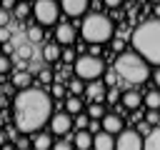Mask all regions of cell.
<instances>
[{
    "label": "cell",
    "mask_w": 160,
    "mask_h": 150,
    "mask_svg": "<svg viewBox=\"0 0 160 150\" xmlns=\"http://www.w3.org/2000/svg\"><path fill=\"white\" fill-rule=\"evenodd\" d=\"M70 92L80 98V95H82V82H80V80H72V82H70Z\"/></svg>",
    "instance_id": "obj_29"
},
{
    "label": "cell",
    "mask_w": 160,
    "mask_h": 150,
    "mask_svg": "<svg viewBox=\"0 0 160 150\" xmlns=\"http://www.w3.org/2000/svg\"><path fill=\"white\" fill-rule=\"evenodd\" d=\"M88 92L92 95V100L98 102V100H102V95H105V85L102 82H98V80H92L90 82V88H88Z\"/></svg>",
    "instance_id": "obj_20"
},
{
    "label": "cell",
    "mask_w": 160,
    "mask_h": 150,
    "mask_svg": "<svg viewBox=\"0 0 160 150\" xmlns=\"http://www.w3.org/2000/svg\"><path fill=\"white\" fill-rule=\"evenodd\" d=\"M10 38H12L10 30L8 28H0V42H10Z\"/></svg>",
    "instance_id": "obj_34"
},
{
    "label": "cell",
    "mask_w": 160,
    "mask_h": 150,
    "mask_svg": "<svg viewBox=\"0 0 160 150\" xmlns=\"http://www.w3.org/2000/svg\"><path fill=\"white\" fill-rule=\"evenodd\" d=\"M132 50L150 65H160V18L145 20L132 30Z\"/></svg>",
    "instance_id": "obj_2"
},
{
    "label": "cell",
    "mask_w": 160,
    "mask_h": 150,
    "mask_svg": "<svg viewBox=\"0 0 160 150\" xmlns=\"http://www.w3.org/2000/svg\"><path fill=\"white\" fill-rule=\"evenodd\" d=\"M0 150H12V145H2V148H0Z\"/></svg>",
    "instance_id": "obj_41"
},
{
    "label": "cell",
    "mask_w": 160,
    "mask_h": 150,
    "mask_svg": "<svg viewBox=\"0 0 160 150\" xmlns=\"http://www.w3.org/2000/svg\"><path fill=\"white\" fill-rule=\"evenodd\" d=\"M55 40H58L60 45H70V42H75V28L68 25V22H60L58 30H55Z\"/></svg>",
    "instance_id": "obj_10"
},
{
    "label": "cell",
    "mask_w": 160,
    "mask_h": 150,
    "mask_svg": "<svg viewBox=\"0 0 160 150\" xmlns=\"http://www.w3.org/2000/svg\"><path fill=\"white\" fill-rule=\"evenodd\" d=\"M15 52H18V60H22V62H25V60H28V58L32 55V50H30V45H20V48H18Z\"/></svg>",
    "instance_id": "obj_25"
},
{
    "label": "cell",
    "mask_w": 160,
    "mask_h": 150,
    "mask_svg": "<svg viewBox=\"0 0 160 150\" xmlns=\"http://www.w3.org/2000/svg\"><path fill=\"white\" fill-rule=\"evenodd\" d=\"M32 150H52V138L48 132H32Z\"/></svg>",
    "instance_id": "obj_13"
},
{
    "label": "cell",
    "mask_w": 160,
    "mask_h": 150,
    "mask_svg": "<svg viewBox=\"0 0 160 150\" xmlns=\"http://www.w3.org/2000/svg\"><path fill=\"white\" fill-rule=\"evenodd\" d=\"M18 2H28V0H18Z\"/></svg>",
    "instance_id": "obj_42"
},
{
    "label": "cell",
    "mask_w": 160,
    "mask_h": 150,
    "mask_svg": "<svg viewBox=\"0 0 160 150\" xmlns=\"http://www.w3.org/2000/svg\"><path fill=\"white\" fill-rule=\"evenodd\" d=\"M10 68H12L10 58H8V55H0V75H2V72H10Z\"/></svg>",
    "instance_id": "obj_28"
},
{
    "label": "cell",
    "mask_w": 160,
    "mask_h": 150,
    "mask_svg": "<svg viewBox=\"0 0 160 150\" xmlns=\"http://www.w3.org/2000/svg\"><path fill=\"white\" fill-rule=\"evenodd\" d=\"M60 5H62V10H65L68 15H72V18H80V15L88 10L90 0H60Z\"/></svg>",
    "instance_id": "obj_9"
},
{
    "label": "cell",
    "mask_w": 160,
    "mask_h": 150,
    "mask_svg": "<svg viewBox=\"0 0 160 150\" xmlns=\"http://www.w3.org/2000/svg\"><path fill=\"white\" fill-rule=\"evenodd\" d=\"M38 75H40V82H45V85L52 82V72H50V70H40Z\"/></svg>",
    "instance_id": "obj_30"
},
{
    "label": "cell",
    "mask_w": 160,
    "mask_h": 150,
    "mask_svg": "<svg viewBox=\"0 0 160 150\" xmlns=\"http://www.w3.org/2000/svg\"><path fill=\"white\" fill-rule=\"evenodd\" d=\"M32 15H35L38 25H55L60 18V5L55 0H35Z\"/></svg>",
    "instance_id": "obj_6"
},
{
    "label": "cell",
    "mask_w": 160,
    "mask_h": 150,
    "mask_svg": "<svg viewBox=\"0 0 160 150\" xmlns=\"http://www.w3.org/2000/svg\"><path fill=\"white\" fill-rule=\"evenodd\" d=\"M92 148H95V150H115V138L102 130V132L92 135Z\"/></svg>",
    "instance_id": "obj_12"
},
{
    "label": "cell",
    "mask_w": 160,
    "mask_h": 150,
    "mask_svg": "<svg viewBox=\"0 0 160 150\" xmlns=\"http://www.w3.org/2000/svg\"><path fill=\"white\" fill-rule=\"evenodd\" d=\"M120 2H122V0H105V5H108V8H118Z\"/></svg>",
    "instance_id": "obj_37"
},
{
    "label": "cell",
    "mask_w": 160,
    "mask_h": 150,
    "mask_svg": "<svg viewBox=\"0 0 160 150\" xmlns=\"http://www.w3.org/2000/svg\"><path fill=\"white\" fill-rule=\"evenodd\" d=\"M70 128H72L70 112H55V115H50V130H52V132L65 135V132H70Z\"/></svg>",
    "instance_id": "obj_8"
},
{
    "label": "cell",
    "mask_w": 160,
    "mask_h": 150,
    "mask_svg": "<svg viewBox=\"0 0 160 150\" xmlns=\"http://www.w3.org/2000/svg\"><path fill=\"white\" fill-rule=\"evenodd\" d=\"M80 32H82V38L88 40V42H92V45H102V42H110L112 40V22H110V18L108 15H100V12H90V15H85V20H82V25H80Z\"/></svg>",
    "instance_id": "obj_4"
},
{
    "label": "cell",
    "mask_w": 160,
    "mask_h": 150,
    "mask_svg": "<svg viewBox=\"0 0 160 150\" xmlns=\"http://www.w3.org/2000/svg\"><path fill=\"white\" fill-rule=\"evenodd\" d=\"M52 150H72V145L65 142V140H60V142H52Z\"/></svg>",
    "instance_id": "obj_33"
},
{
    "label": "cell",
    "mask_w": 160,
    "mask_h": 150,
    "mask_svg": "<svg viewBox=\"0 0 160 150\" xmlns=\"http://www.w3.org/2000/svg\"><path fill=\"white\" fill-rule=\"evenodd\" d=\"M142 150H160V125H155L142 140Z\"/></svg>",
    "instance_id": "obj_14"
},
{
    "label": "cell",
    "mask_w": 160,
    "mask_h": 150,
    "mask_svg": "<svg viewBox=\"0 0 160 150\" xmlns=\"http://www.w3.org/2000/svg\"><path fill=\"white\" fill-rule=\"evenodd\" d=\"M30 82H32V72H28V70H18V72L12 75V85L20 88V90L30 88Z\"/></svg>",
    "instance_id": "obj_17"
},
{
    "label": "cell",
    "mask_w": 160,
    "mask_h": 150,
    "mask_svg": "<svg viewBox=\"0 0 160 150\" xmlns=\"http://www.w3.org/2000/svg\"><path fill=\"white\" fill-rule=\"evenodd\" d=\"M105 80H108V82H110V85H112V82H115V80H118V72H115V70H110V72H108V75H105Z\"/></svg>",
    "instance_id": "obj_35"
},
{
    "label": "cell",
    "mask_w": 160,
    "mask_h": 150,
    "mask_svg": "<svg viewBox=\"0 0 160 150\" xmlns=\"http://www.w3.org/2000/svg\"><path fill=\"white\" fill-rule=\"evenodd\" d=\"M150 2H160V0H150Z\"/></svg>",
    "instance_id": "obj_43"
},
{
    "label": "cell",
    "mask_w": 160,
    "mask_h": 150,
    "mask_svg": "<svg viewBox=\"0 0 160 150\" xmlns=\"http://www.w3.org/2000/svg\"><path fill=\"white\" fill-rule=\"evenodd\" d=\"M28 12H30V5H28V2H18V5H15V15H18V18H25Z\"/></svg>",
    "instance_id": "obj_26"
},
{
    "label": "cell",
    "mask_w": 160,
    "mask_h": 150,
    "mask_svg": "<svg viewBox=\"0 0 160 150\" xmlns=\"http://www.w3.org/2000/svg\"><path fill=\"white\" fill-rule=\"evenodd\" d=\"M102 130L110 132V135L120 132V130H122V118L115 115V112H105V118H102Z\"/></svg>",
    "instance_id": "obj_11"
},
{
    "label": "cell",
    "mask_w": 160,
    "mask_h": 150,
    "mask_svg": "<svg viewBox=\"0 0 160 150\" xmlns=\"http://www.w3.org/2000/svg\"><path fill=\"white\" fill-rule=\"evenodd\" d=\"M108 100L115 102V100H118V90H110V92H108Z\"/></svg>",
    "instance_id": "obj_36"
},
{
    "label": "cell",
    "mask_w": 160,
    "mask_h": 150,
    "mask_svg": "<svg viewBox=\"0 0 160 150\" xmlns=\"http://www.w3.org/2000/svg\"><path fill=\"white\" fill-rule=\"evenodd\" d=\"M88 115H90V120H102V118H105V108H102L100 102H92V105L88 108Z\"/></svg>",
    "instance_id": "obj_22"
},
{
    "label": "cell",
    "mask_w": 160,
    "mask_h": 150,
    "mask_svg": "<svg viewBox=\"0 0 160 150\" xmlns=\"http://www.w3.org/2000/svg\"><path fill=\"white\" fill-rule=\"evenodd\" d=\"M65 108H68V112H70V115H78V112H82V100H80L78 95H72V98H68Z\"/></svg>",
    "instance_id": "obj_21"
},
{
    "label": "cell",
    "mask_w": 160,
    "mask_h": 150,
    "mask_svg": "<svg viewBox=\"0 0 160 150\" xmlns=\"http://www.w3.org/2000/svg\"><path fill=\"white\" fill-rule=\"evenodd\" d=\"M72 148H78V150H90V148H92V135H90L88 130H80V132L75 135V140H72Z\"/></svg>",
    "instance_id": "obj_15"
},
{
    "label": "cell",
    "mask_w": 160,
    "mask_h": 150,
    "mask_svg": "<svg viewBox=\"0 0 160 150\" xmlns=\"http://www.w3.org/2000/svg\"><path fill=\"white\" fill-rule=\"evenodd\" d=\"M0 105H2V98H0Z\"/></svg>",
    "instance_id": "obj_44"
},
{
    "label": "cell",
    "mask_w": 160,
    "mask_h": 150,
    "mask_svg": "<svg viewBox=\"0 0 160 150\" xmlns=\"http://www.w3.org/2000/svg\"><path fill=\"white\" fill-rule=\"evenodd\" d=\"M142 102H145L150 110H158V108H160V90H150V92L142 98Z\"/></svg>",
    "instance_id": "obj_19"
},
{
    "label": "cell",
    "mask_w": 160,
    "mask_h": 150,
    "mask_svg": "<svg viewBox=\"0 0 160 150\" xmlns=\"http://www.w3.org/2000/svg\"><path fill=\"white\" fill-rule=\"evenodd\" d=\"M2 142H5V132L0 130V145H2Z\"/></svg>",
    "instance_id": "obj_40"
},
{
    "label": "cell",
    "mask_w": 160,
    "mask_h": 150,
    "mask_svg": "<svg viewBox=\"0 0 160 150\" xmlns=\"http://www.w3.org/2000/svg\"><path fill=\"white\" fill-rule=\"evenodd\" d=\"M122 105H125L128 110H138V108H140V92H138V90H128V92L122 95Z\"/></svg>",
    "instance_id": "obj_18"
},
{
    "label": "cell",
    "mask_w": 160,
    "mask_h": 150,
    "mask_svg": "<svg viewBox=\"0 0 160 150\" xmlns=\"http://www.w3.org/2000/svg\"><path fill=\"white\" fill-rule=\"evenodd\" d=\"M152 78H155V85H158V88H160V68H158V70H155V72H152Z\"/></svg>",
    "instance_id": "obj_38"
},
{
    "label": "cell",
    "mask_w": 160,
    "mask_h": 150,
    "mask_svg": "<svg viewBox=\"0 0 160 150\" xmlns=\"http://www.w3.org/2000/svg\"><path fill=\"white\" fill-rule=\"evenodd\" d=\"M62 60H65V62H75V60H78V55H75L72 50H62Z\"/></svg>",
    "instance_id": "obj_32"
},
{
    "label": "cell",
    "mask_w": 160,
    "mask_h": 150,
    "mask_svg": "<svg viewBox=\"0 0 160 150\" xmlns=\"http://www.w3.org/2000/svg\"><path fill=\"white\" fill-rule=\"evenodd\" d=\"M52 100L40 88H25L12 100V120L20 132H38L45 122H50Z\"/></svg>",
    "instance_id": "obj_1"
},
{
    "label": "cell",
    "mask_w": 160,
    "mask_h": 150,
    "mask_svg": "<svg viewBox=\"0 0 160 150\" xmlns=\"http://www.w3.org/2000/svg\"><path fill=\"white\" fill-rule=\"evenodd\" d=\"M8 25H10V12L2 8L0 10V28H8Z\"/></svg>",
    "instance_id": "obj_31"
},
{
    "label": "cell",
    "mask_w": 160,
    "mask_h": 150,
    "mask_svg": "<svg viewBox=\"0 0 160 150\" xmlns=\"http://www.w3.org/2000/svg\"><path fill=\"white\" fill-rule=\"evenodd\" d=\"M75 125H78V130H85V128L90 125V115H82V112H78V115H75Z\"/></svg>",
    "instance_id": "obj_24"
},
{
    "label": "cell",
    "mask_w": 160,
    "mask_h": 150,
    "mask_svg": "<svg viewBox=\"0 0 160 150\" xmlns=\"http://www.w3.org/2000/svg\"><path fill=\"white\" fill-rule=\"evenodd\" d=\"M28 40H30V42H40V40H42L40 25H30V28H28Z\"/></svg>",
    "instance_id": "obj_23"
},
{
    "label": "cell",
    "mask_w": 160,
    "mask_h": 150,
    "mask_svg": "<svg viewBox=\"0 0 160 150\" xmlns=\"http://www.w3.org/2000/svg\"><path fill=\"white\" fill-rule=\"evenodd\" d=\"M60 55H62V50H60V45H58V42H48V45L42 48V58H45L48 62H58V60H60Z\"/></svg>",
    "instance_id": "obj_16"
},
{
    "label": "cell",
    "mask_w": 160,
    "mask_h": 150,
    "mask_svg": "<svg viewBox=\"0 0 160 150\" xmlns=\"http://www.w3.org/2000/svg\"><path fill=\"white\" fill-rule=\"evenodd\" d=\"M72 70H75L78 80L92 82V80H98V78L105 72V65H102V60H100L98 55H80V58L72 62Z\"/></svg>",
    "instance_id": "obj_5"
},
{
    "label": "cell",
    "mask_w": 160,
    "mask_h": 150,
    "mask_svg": "<svg viewBox=\"0 0 160 150\" xmlns=\"http://www.w3.org/2000/svg\"><path fill=\"white\" fill-rule=\"evenodd\" d=\"M115 72H118V78L138 85V82H145V80L150 78V65H148L135 50H130V52H122V55L115 60Z\"/></svg>",
    "instance_id": "obj_3"
},
{
    "label": "cell",
    "mask_w": 160,
    "mask_h": 150,
    "mask_svg": "<svg viewBox=\"0 0 160 150\" xmlns=\"http://www.w3.org/2000/svg\"><path fill=\"white\" fill-rule=\"evenodd\" d=\"M2 5H5V10H10V8L15 5V0H2Z\"/></svg>",
    "instance_id": "obj_39"
},
{
    "label": "cell",
    "mask_w": 160,
    "mask_h": 150,
    "mask_svg": "<svg viewBox=\"0 0 160 150\" xmlns=\"http://www.w3.org/2000/svg\"><path fill=\"white\" fill-rule=\"evenodd\" d=\"M115 150H142V138L135 130H120L115 140Z\"/></svg>",
    "instance_id": "obj_7"
},
{
    "label": "cell",
    "mask_w": 160,
    "mask_h": 150,
    "mask_svg": "<svg viewBox=\"0 0 160 150\" xmlns=\"http://www.w3.org/2000/svg\"><path fill=\"white\" fill-rule=\"evenodd\" d=\"M145 120H148V125H158V122H160V112H158V110H148Z\"/></svg>",
    "instance_id": "obj_27"
}]
</instances>
